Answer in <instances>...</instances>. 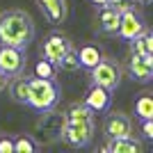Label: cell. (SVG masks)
<instances>
[{
  "mask_svg": "<svg viewBox=\"0 0 153 153\" xmlns=\"http://www.w3.org/2000/svg\"><path fill=\"white\" fill-rule=\"evenodd\" d=\"M37 5L41 9V14L51 21L53 25H62L66 21V14H69L66 0H37Z\"/></svg>",
  "mask_w": 153,
  "mask_h": 153,
  "instance_id": "obj_13",
  "label": "cell"
},
{
  "mask_svg": "<svg viewBox=\"0 0 153 153\" xmlns=\"http://www.w3.org/2000/svg\"><path fill=\"white\" fill-rule=\"evenodd\" d=\"M130 53H135V55H153V34L149 27H144L137 37L130 39Z\"/></svg>",
  "mask_w": 153,
  "mask_h": 153,
  "instance_id": "obj_17",
  "label": "cell"
},
{
  "mask_svg": "<svg viewBox=\"0 0 153 153\" xmlns=\"http://www.w3.org/2000/svg\"><path fill=\"white\" fill-rule=\"evenodd\" d=\"M39 119L34 123V135H39L41 140H37L39 144H53V142H59V130H62L64 117L57 114L55 110H48V112H39Z\"/></svg>",
  "mask_w": 153,
  "mask_h": 153,
  "instance_id": "obj_5",
  "label": "cell"
},
{
  "mask_svg": "<svg viewBox=\"0 0 153 153\" xmlns=\"http://www.w3.org/2000/svg\"><path fill=\"white\" fill-rule=\"evenodd\" d=\"M142 137L153 140V119H142Z\"/></svg>",
  "mask_w": 153,
  "mask_h": 153,
  "instance_id": "obj_25",
  "label": "cell"
},
{
  "mask_svg": "<svg viewBox=\"0 0 153 153\" xmlns=\"http://www.w3.org/2000/svg\"><path fill=\"white\" fill-rule=\"evenodd\" d=\"M69 48H73V41H71L64 32H48L44 37V41H41V48H39V55L44 59H48V62L53 64H59V59L66 55V51Z\"/></svg>",
  "mask_w": 153,
  "mask_h": 153,
  "instance_id": "obj_6",
  "label": "cell"
},
{
  "mask_svg": "<svg viewBox=\"0 0 153 153\" xmlns=\"http://www.w3.org/2000/svg\"><path fill=\"white\" fill-rule=\"evenodd\" d=\"M135 2H142V5H149V2H151V0H135Z\"/></svg>",
  "mask_w": 153,
  "mask_h": 153,
  "instance_id": "obj_28",
  "label": "cell"
},
{
  "mask_svg": "<svg viewBox=\"0 0 153 153\" xmlns=\"http://www.w3.org/2000/svg\"><path fill=\"white\" fill-rule=\"evenodd\" d=\"M91 5H96V7H101V5H105V2H108V0H89Z\"/></svg>",
  "mask_w": 153,
  "mask_h": 153,
  "instance_id": "obj_27",
  "label": "cell"
},
{
  "mask_svg": "<svg viewBox=\"0 0 153 153\" xmlns=\"http://www.w3.org/2000/svg\"><path fill=\"white\" fill-rule=\"evenodd\" d=\"M108 153H142V142L137 137H133V133L126 137H114L108 140Z\"/></svg>",
  "mask_w": 153,
  "mask_h": 153,
  "instance_id": "obj_15",
  "label": "cell"
},
{
  "mask_svg": "<svg viewBox=\"0 0 153 153\" xmlns=\"http://www.w3.org/2000/svg\"><path fill=\"white\" fill-rule=\"evenodd\" d=\"M7 82H9V78H7L2 71H0V91H5V89H7Z\"/></svg>",
  "mask_w": 153,
  "mask_h": 153,
  "instance_id": "obj_26",
  "label": "cell"
},
{
  "mask_svg": "<svg viewBox=\"0 0 153 153\" xmlns=\"http://www.w3.org/2000/svg\"><path fill=\"white\" fill-rule=\"evenodd\" d=\"M59 87L55 85V80H44V78H27V101L25 105H30L34 112H48L55 110L59 103Z\"/></svg>",
  "mask_w": 153,
  "mask_h": 153,
  "instance_id": "obj_2",
  "label": "cell"
},
{
  "mask_svg": "<svg viewBox=\"0 0 153 153\" xmlns=\"http://www.w3.org/2000/svg\"><path fill=\"white\" fill-rule=\"evenodd\" d=\"M0 153H14V135L0 133Z\"/></svg>",
  "mask_w": 153,
  "mask_h": 153,
  "instance_id": "obj_23",
  "label": "cell"
},
{
  "mask_svg": "<svg viewBox=\"0 0 153 153\" xmlns=\"http://www.w3.org/2000/svg\"><path fill=\"white\" fill-rule=\"evenodd\" d=\"M126 71L137 82H149L153 78V55H135V53H128Z\"/></svg>",
  "mask_w": 153,
  "mask_h": 153,
  "instance_id": "obj_10",
  "label": "cell"
},
{
  "mask_svg": "<svg viewBox=\"0 0 153 153\" xmlns=\"http://www.w3.org/2000/svg\"><path fill=\"white\" fill-rule=\"evenodd\" d=\"M105 5H110V7H114L117 12H126L128 7H135V0H108Z\"/></svg>",
  "mask_w": 153,
  "mask_h": 153,
  "instance_id": "obj_24",
  "label": "cell"
},
{
  "mask_svg": "<svg viewBox=\"0 0 153 153\" xmlns=\"http://www.w3.org/2000/svg\"><path fill=\"white\" fill-rule=\"evenodd\" d=\"M7 87H9V94H12L14 101L25 105V101H27V76L21 73V76H16V78H9Z\"/></svg>",
  "mask_w": 153,
  "mask_h": 153,
  "instance_id": "obj_19",
  "label": "cell"
},
{
  "mask_svg": "<svg viewBox=\"0 0 153 153\" xmlns=\"http://www.w3.org/2000/svg\"><path fill=\"white\" fill-rule=\"evenodd\" d=\"M82 103L87 108L94 112V114H103V112H108L110 105H112V91L101 87V85H89V89L85 91V98Z\"/></svg>",
  "mask_w": 153,
  "mask_h": 153,
  "instance_id": "obj_11",
  "label": "cell"
},
{
  "mask_svg": "<svg viewBox=\"0 0 153 153\" xmlns=\"http://www.w3.org/2000/svg\"><path fill=\"white\" fill-rule=\"evenodd\" d=\"M133 133V121L126 112H110L103 121V135L105 140H114V137H126Z\"/></svg>",
  "mask_w": 153,
  "mask_h": 153,
  "instance_id": "obj_9",
  "label": "cell"
},
{
  "mask_svg": "<svg viewBox=\"0 0 153 153\" xmlns=\"http://www.w3.org/2000/svg\"><path fill=\"white\" fill-rule=\"evenodd\" d=\"M25 66H27V57L23 48L0 44V71L7 78H16L21 73H25Z\"/></svg>",
  "mask_w": 153,
  "mask_h": 153,
  "instance_id": "obj_7",
  "label": "cell"
},
{
  "mask_svg": "<svg viewBox=\"0 0 153 153\" xmlns=\"http://www.w3.org/2000/svg\"><path fill=\"white\" fill-rule=\"evenodd\" d=\"M121 76H123L121 64L117 62L114 57H105V55L89 69V80L91 82L101 85V87H105V89H110V91H117V87L121 85Z\"/></svg>",
  "mask_w": 153,
  "mask_h": 153,
  "instance_id": "obj_3",
  "label": "cell"
},
{
  "mask_svg": "<svg viewBox=\"0 0 153 153\" xmlns=\"http://www.w3.org/2000/svg\"><path fill=\"white\" fill-rule=\"evenodd\" d=\"M32 39H34V21L25 9H9L0 14V44L27 51Z\"/></svg>",
  "mask_w": 153,
  "mask_h": 153,
  "instance_id": "obj_1",
  "label": "cell"
},
{
  "mask_svg": "<svg viewBox=\"0 0 153 153\" xmlns=\"http://www.w3.org/2000/svg\"><path fill=\"white\" fill-rule=\"evenodd\" d=\"M62 117H64V121H73V123H91V121H96L94 112H91L82 101L69 103L66 110L62 112Z\"/></svg>",
  "mask_w": 153,
  "mask_h": 153,
  "instance_id": "obj_14",
  "label": "cell"
},
{
  "mask_svg": "<svg viewBox=\"0 0 153 153\" xmlns=\"http://www.w3.org/2000/svg\"><path fill=\"white\" fill-rule=\"evenodd\" d=\"M144 27H146V21L142 16V12L135 9V7H128L126 12H121L119 27H117V37L123 39V41H130V39L137 37Z\"/></svg>",
  "mask_w": 153,
  "mask_h": 153,
  "instance_id": "obj_8",
  "label": "cell"
},
{
  "mask_svg": "<svg viewBox=\"0 0 153 153\" xmlns=\"http://www.w3.org/2000/svg\"><path fill=\"white\" fill-rule=\"evenodd\" d=\"M133 112L137 119H153V94L151 91H142V94L135 96V105Z\"/></svg>",
  "mask_w": 153,
  "mask_h": 153,
  "instance_id": "obj_18",
  "label": "cell"
},
{
  "mask_svg": "<svg viewBox=\"0 0 153 153\" xmlns=\"http://www.w3.org/2000/svg\"><path fill=\"white\" fill-rule=\"evenodd\" d=\"M32 76L34 78H44V80H55L57 78V64L48 62V59H39L34 64V71H32Z\"/></svg>",
  "mask_w": 153,
  "mask_h": 153,
  "instance_id": "obj_21",
  "label": "cell"
},
{
  "mask_svg": "<svg viewBox=\"0 0 153 153\" xmlns=\"http://www.w3.org/2000/svg\"><path fill=\"white\" fill-rule=\"evenodd\" d=\"M39 144L37 137L30 133H23V135H14V153H37L39 151Z\"/></svg>",
  "mask_w": 153,
  "mask_h": 153,
  "instance_id": "obj_20",
  "label": "cell"
},
{
  "mask_svg": "<svg viewBox=\"0 0 153 153\" xmlns=\"http://www.w3.org/2000/svg\"><path fill=\"white\" fill-rule=\"evenodd\" d=\"M101 57H103V48H101V46H96V44H85V46H80V51H78L80 69H87V71H89Z\"/></svg>",
  "mask_w": 153,
  "mask_h": 153,
  "instance_id": "obj_16",
  "label": "cell"
},
{
  "mask_svg": "<svg viewBox=\"0 0 153 153\" xmlns=\"http://www.w3.org/2000/svg\"><path fill=\"white\" fill-rule=\"evenodd\" d=\"M57 71H64V73H76V71H80V62H78V51H76V46H73V48H69V51H66V55L59 59Z\"/></svg>",
  "mask_w": 153,
  "mask_h": 153,
  "instance_id": "obj_22",
  "label": "cell"
},
{
  "mask_svg": "<svg viewBox=\"0 0 153 153\" xmlns=\"http://www.w3.org/2000/svg\"><path fill=\"white\" fill-rule=\"evenodd\" d=\"M96 133V121L91 123H73V121H64L62 130H59V142L69 144V146L82 149L94 140Z\"/></svg>",
  "mask_w": 153,
  "mask_h": 153,
  "instance_id": "obj_4",
  "label": "cell"
},
{
  "mask_svg": "<svg viewBox=\"0 0 153 153\" xmlns=\"http://www.w3.org/2000/svg\"><path fill=\"white\" fill-rule=\"evenodd\" d=\"M119 19H121V12H117L110 5H101V9L96 14V32L98 34H117Z\"/></svg>",
  "mask_w": 153,
  "mask_h": 153,
  "instance_id": "obj_12",
  "label": "cell"
}]
</instances>
